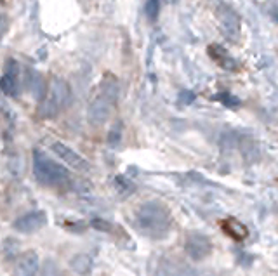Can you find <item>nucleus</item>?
<instances>
[{
    "label": "nucleus",
    "mask_w": 278,
    "mask_h": 276,
    "mask_svg": "<svg viewBox=\"0 0 278 276\" xmlns=\"http://www.w3.org/2000/svg\"><path fill=\"white\" fill-rule=\"evenodd\" d=\"M118 99V80L112 73H105L101 78L97 92L89 103L87 108V120L94 127H101L108 122L113 108Z\"/></svg>",
    "instance_id": "nucleus-1"
},
{
    "label": "nucleus",
    "mask_w": 278,
    "mask_h": 276,
    "mask_svg": "<svg viewBox=\"0 0 278 276\" xmlns=\"http://www.w3.org/2000/svg\"><path fill=\"white\" fill-rule=\"evenodd\" d=\"M136 228L141 231L143 234L155 240H160L165 236L172 224V217L165 205L157 200L145 202L136 212Z\"/></svg>",
    "instance_id": "nucleus-2"
},
{
    "label": "nucleus",
    "mask_w": 278,
    "mask_h": 276,
    "mask_svg": "<svg viewBox=\"0 0 278 276\" xmlns=\"http://www.w3.org/2000/svg\"><path fill=\"white\" fill-rule=\"evenodd\" d=\"M70 85L63 78H52L39 106V115L42 119H54L70 103Z\"/></svg>",
    "instance_id": "nucleus-3"
},
{
    "label": "nucleus",
    "mask_w": 278,
    "mask_h": 276,
    "mask_svg": "<svg viewBox=\"0 0 278 276\" xmlns=\"http://www.w3.org/2000/svg\"><path fill=\"white\" fill-rule=\"evenodd\" d=\"M33 174L35 179L44 186H54L68 181V169L54 162L40 151L33 153Z\"/></svg>",
    "instance_id": "nucleus-4"
},
{
    "label": "nucleus",
    "mask_w": 278,
    "mask_h": 276,
    "mask_svg": "<svg viewBox=\"0 0 278 276\" xmlns=\"http://www.w3.org/2000/svg\"><path fill=\"white\" fill-rule=\"evenodd\" d=\"M216 18H218L221 33L230 42H238L240 35H242V19H240L238 12L233 9L230 4L219 2L216 7Z\"/></svg>",
    "instance_id": "nucleus-5"
},
{
    "label": "nucleus",
    "mask_w": 278,
    "mask_h": 276,
    "mask_svg": "<svg viewBox=\"0 0 278 276\" xmlns=\"http://www.w3.org/2000/svg\"><path fill=\"white\" fill-rule=\"evenodd\" d=\"M51 149L56 156L63 162L64 165H68L70 169H75V170H80V172H85V170L91 169V164L85 160L84 156L79 155L73 148H70L68 144L61 143V141H56V143L51 144Z\"/></svg>",
    "instance_id": "nucleus-6"
},
{
    "label": "nucleus",
    "mask_w": 278,
    "mask_h": 276,
    "mask_svg": "<svg viewBox=\"0 0 278 276\" xmlns=\"http://www.w3.org/2000/svg\"><path fill=\"white\" fill-rule=\"evenodd\" d=\"M185 252L193 261H203L212 252L211 238L202 233H190L185 242Z\"/></svg>",
    "instance_id": "nucleus-7"
},
{
    "label": "nucleus",
    "mask_w": 278,
    "mask_h": 276,
    "mask_svg": "<svg viewBox=\"0 0 278 276\" xmlns=\"http://www.w3.org/2000/svg\"><path fill=\"white\" fill-rule=\"evenodd\" d=\"M47 224V214L44 210H31L14 221V229L23 234H31L35 231L42 229Z\"/></svg>",
    "instance_id": "nucleus-8"
},
{
    "label": "nucleus",
    "mask_w": 278,
    "mask_h": 276,
    "mask_svg": "<svg viewBox=\"0 0 278 276\" xmlns=\"http://www.w3.org/2000/svg\"><path fill=\"white\" fill-rule=\"evenodd\" d=\"M2 92L6 96L11 97H18L19 92H21V82H19V64L18 61L9 59L7 61L6 71L2 75Z\"/></svg>",
    "instance_id": "nucleus-9"
},
{
    "label": "nucleus",
    "mask_w": 278,
    "mask_h": 276,
    "mask_svg": "<svg viewBox=\"0 0 278 276\" xmlns=\"http://www.w3.org/2000/svg\"><path fill=\"white\" fill-rule=\"evenodd\" d=\"M40 267V259L35 250H26L14 261L12 276H37Z\"/></svg>",
    "instance_id": "nucleus-10"
},
{
    "label": "nucleus",
    "mask_w": 278,
    "mask_h": 276,
    "mask_svg": "<svg viewBox=\"0 0 278 276\" xmlns=\"http://www.w3.org/2000/svg\"><path fill=\"white\" fill-rule=\"evenodd\" d=\"M207 52H208V56H211V58L214 59L221 68H224V70H228V71L238 70V63H236V61L231 58L230 52H228L226 49L221 46V44H211V46L207 47Z\"/></svg>",
    "instance_id": "nucleus-11"
},
{
    "label": "nucleus",
    "mask_w": 278,
    "mask_h": 276,
    "mask_svg": "<svg viewBox=\"0 0 278 276\" xmlns=\"http://www.w3.org/2000/svg\"><path fill=\"white\" fill-rule=\"evenodd\" d=\"M221 228L228 236H231L233 240H244L249 236V229L245 228L242 222L235 221V219H226V221L221 222Z\"/></svg>",
    "instance_id": "nucleus-12"
},
{
    "label": "nucleus",
    "mask_w": 278,
    "mask_h": 276,
    "mask_svg": "<svg viewBox=\"0 0 278 276\" xmlns=\"http://www.w3.org/2000/svg\"><path fill=\"white\" fill-rule=\"evenodd\" d=\"M70 266H72V269L75 271L77 274L80 276H85L89 274L92 271V259L89 254H77L72 257V261H70Z\"/></svg>",
    "instance_id": "nucleus-13"
},
{
    "label": "nucleus",
    "mask_w": 278,
    "mask_h": 276,
    "mask_svg": "<svg viewBox=\"0 0 278 276\" xmlns=\"http://www.w3.org/2000/svg\"><path fill=\"white\" fill-rule=\"evenodd\" d=\"M115 188H117V191L120 194H124V196H127V194H130L134 191V184L124 176H117L115 177Z\"/></svg>",
    "instance_id": "nucleus-14"
},
{
    "label": "nucleus",
    "mask_w": 278,
    "mask_h": 276,
    "mask_svg": "<svg viewBox=\"0 0 278 276\" xmlns=\"http://www.w3.org/2000/svg\"><path fill=\"white\" fill-rule=\"evenodd\" d=\"M214 99H216V101H219V103H223L224 106H228V108H235V106H240V101L236 99L235 96L228 94V92H221V94L214 96Z\"/></svg>",
    "instance_id": "nucleus-15"
},
{
    "label": "nucleus",
    "mask_w": 278,
    "mask_h": 276,
    "mask_svg": "<svg viewBox=\"0 0 278 276\" xmlns=\"http://www.w3.org/2000/svg\"><path fill=\"white\" fill-rule=\"evenodd\" d=\"M122 141V124L117 122L112 129H110V134H108V143L112 146H117L118 143Z\"/></svg>",
    "instance_id": "nucleus-16"
},
{
    "label": "nucleus",
    "mask_w": 278,
    "mask_h": 276,
    "mask_svg": "<svg viewBox=\"0 0 278 276\" xmlns=\"http://www.w3.org/2000/svg\"><path fill=\"white\" fill-rule=\"evenodd\" d=\"M158 12H160V0H146V14L151 21L158 18Z\"/></svg>",
    "instance_id": "nucleus-17"
},
{
    "label": "nucleus",
    "mask_w": 278,
    "mask_h": 276,
    "mask_svg": "<svg viewBox=\"0 0 278 276\" xmlns=\"http://www.w3.org/2000/svg\"><path fill=\"white\" fill-rule=\"evenodd\" d=\"M179 101H181L183 104H190L195 101V94L191 91H183L181 94H179Z\"/></svg>",
    "instance_id": "nucleus-18"
},
{
    "label": "nucleus",
    "mask_w": 278,
    "mask_h": 276,
    "mask_svg": "<svg viewBox=\"0 0 278 276\" xmlns=\"http://www.w3.org/2000/svg\"><path fill=\"white\" fill-rule=\"evenodd\" d=\"M179 276H198V273L193 269V267H185V269L179 273Z\"/></svg>",
    "instance_id": "nucleus-19"
},
{
    "label": "nucleus",
    "mask_w": 278,
    "mask_h": 276,
    "mask_svg": "<svg viewBox=\"0 0 278 276\" xmlns=\"http://www.w3.org/2000/svg\"><path fill=\"white\" fill-rule=\"evenodd\" d=\"M167 2H169V4H172V2H176V0H167Z\"/></svg>",
    "instance_id": "nucleus-20"
}]
</instances>
